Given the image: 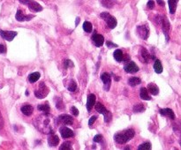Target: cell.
<instances>
[{
  "label": "cell",
  "instance_id": "5",
  "mask_svg": "<svg viewBox=\"0 0 181 150\" xmlns=\"http://www.w3.org/2000/svg\"><path fill=\"white\" fill-rule=\"evenodd\" d=\"M137 34L139 37H141L143 40H147L149 36V28L146 25L138 26L137 27Z\"/></svg>",
  "mask_w": 181,
  "mask_h": 150
},
{
  "label": "cell",
  "instance_id": "30",
  "mask_svg": "<svg viewBox=\"0 0 181 150\" xmlns=\"http://www.w3.org/2000/svg\"><path fill=\"white\" fill-rule=\"evenodd\" d=\"M132 111L134 112H143L145 111V107L142 104H138L136 105H134L132 108Z\"/></svg>",
  "mask_w": 181,
  "mask_h": 150
},
{
  "label": "cell",
  "instance_id": "36",
  "mask_svg": "<svg viewBox=\"0 0 181 150\" xmlns=\"http://www.w3.org/2000/svg\"><path fill=\"white\" fill-rule=\"evenodd\" d=\"M148 8H149V9H154V7H155V2L153 1V0H149V1L148 2Z\"/></svg>",
  "mask_w": 181,
  "mask_h": 150
},
{
  "label": "cell",
  "instance_id": "4",
  "mask_svg": "<svg viewBox=\"0 0 181 150\" xmlns=\"http://www.w3.org/2000/svg\"><path fill=\"white\" fill-rule=\"evenodd\" d=\"M19 1L26 6H28V8L33 11V12H41L42 10V7L35 1H34V0H19Z\"/></svg>",
  "mask_w": 181,
  "mask_h": 150
},
{
  "label": "cell",
  "instance_id": "37",
  "mask_svg": "<svg viewBox=\"0 0 181 150\" xmlns=\"http://www.w3.org/2000/svg\"><path fill=\"white\" fill-rule=\"evenodd\" d=\"M6 52V48L4 44H0V54H3Z\"/></svg>",
  "mask_w": 181,
  "mask_h": 150
},
{
  "label": "cell",
  "instance_id": "43",
  "mask_svg": "<svg viewBox=\"0 0 181 150\" xmlns=\"http://www.w3.org/2000/svg\"><path fill=\"white\" fill-rule=\"evenodd\" d=\"M156 1H157V3H158L159 6H164V2L163 1V0H156Z\"/></svg>",
  "mask_w": 181,
  "mask_h": 150
},
{
  "label": "cell",
  "instance_id": "38",
  "mask_svg": "<svg viewBox=\"0 0 181 150\" xmlns=\"http://www.w3.org/2000/svg\"><path fill=\"white\" fill-rule=\"evenodd\" d=\"M96 118H97L96 116H93L91 118L89 119V121H88V125H89V126H91V125L95 123V121L96 120Z\"/></svg>",
  "mask_w": 181,
  "mask_h": 150
},
{
  "label": "cell",
  "instance_id": "29",
  "mask_svg": "<svg viewBox=\"0 0 181 150\" xmlns=\"http://www.w3.org/2000/svg\"><path fill=\"white\" fill-rule=\"evenodd\" d=\"M92 24L90 23L89 21H85L84 23H83V29H84V31L85 32H87V33H90L92 31Z\"/></svg>",
  "mask_w": 181,
  "mask_h": 150
},
{
  "label": "cell",
  "instance_id": "39",
  "mask_svg": "<svg viewBox=\"0 0 181 150\" xmlns=\"http://www.w3.org/2000/svg\"><path fill=\"white\" fill-rule=\"evenodd\" d=\"M72 112H73V116H75V117H77V116L79 115V111H78V109H77L76 107H74V106L72 107Z\"/></svg>",
  "mask_w": 181,
  "mask_h": 150
},
{
  "label": "cell",
  "instance_id": "23",
  "mask_svg": "<svg viewBox=\"0 0 181 150\" xmlns=\"http://www.w3.org/2000/svg\"><path fill=\"white\" fill-rule=\"evenodd\" d=\"M168 4H169V8H170V13L171 14H174L176 12V9H177V0H169Z\"/></svg>",
  "mask_w": 181,
  "mask_h": 150
},
{
  "label": "cell",
  "instance_id": "31",
  "mask_svg": "<svg viewBox=\"0 0 181 150\" xmlns=\"http://www.w3.org/2000/svg\"><path fill=\"white\" fill-rule=\"evenodd\" d=\"M138 149L139 150H149V149H151V143L150 142H144L143 144L139 146Z\"/></svg>",
  "mask_w": 181,
  "mask_h": 150
},
{
  "label": "cell",
  "instance_id": "14",
  "mask_svg": "<svg viewBox=\"0 0 181 150\" xmlns=\"http://www.w3.org/2000/svg\"><path fill=\"white\" fill-rule=\"evenodd\" d=\"M92 40H93V42H94V43L96 47H101L104 43V36L101 35H98V34H94V35L92 37Z\"/></svg>",
  "mask_w": 181,
  "mask_h": 150
},
{
  "label": "cell",
  "instance_id": "44",
  "mask_svg": "<svg viewBox=\"0 0 181 150\" xmlns=\"http://www.w3.org/2000/svg\"><path fill=\"white\" fill-rule=\"evenodd\" d=\"M79 22H80V18H77V20H76V25H78Z\"/></svg>",
  "mask_w": 181,
  "mask_h": 150
},
{
  "label": "cell",
  "instance_id": "40",
  "mask_svg": "<svg viewBox=\"0 0 181 150\" xmlns=\"http://www.w3.org/2000/svg\"><path fill=\"white\" fill-rule=\"evenodd\" d=\"M70 65L73 66V64L72 63V61H71V60H65V68H68Z\"/></svg>",
  "mask_w": 181,
  "mask_h": 150
},
{
  "label": "cell",
  "instance_id": "3",
  "mask_svg": "<svg viewBox=\"0 0 181 150\" xmlns=\"http://www.w3.org/2000/svg\"><path fill=\"white\" fill-rule=\"evenodd\" d=\"M95 108H96V111L98 112V113H101L104 116V121L106 123H109L112 118V115L111 113L101 104V103H97L95 104Z\"/></svg>",
  "mask_w": 181,
  "mask_h": 150
},
{
  "label": "cell",
  "instance_id": "10",
  "mask_svg": "<svg viewBox=\"0 0 181 150\" xmlns=\"http://www.w3.org/2000/svg\"><path fill=\"white\" fill-rule=\"evenodd\" d=\"M59 132H60L61 136H62L64 139H67V138H71V137H73V136H74L73 132L71 129H69L68 127H65V126L61 127L60 130H59Z\"/></svg>",
  "mask_w": 181,
  "mask_h": 150
},
{
  "label": "cell",
  "instance_id": "28",
  "mask_svg": "<svg viewBox=\"0 0 181 150\" xmlns=\"http://www.w3.org/2000/svg\"><path fill=\"white\" fill-rule=\"evenodd\" d=\"M154 70L156 73H161L163 72V65L160 62V60L156 59L155 61V64H154Z\"/></svg>",
  "mask_w": 181,
  "mask_h": 150
},
{
  "label": "cell",
  "instance_id": "11",
  "mask_svg": "<svg viewBox=\"0 0 181 150\" xmlns=\"http://www.w3.org/2000/svg\"><path fill=\"white\" fill-rule=\"evenodd\" d=\"M58 120L61 121L63 124L66 125H73V118L70 116V115H67V114H63V115H60L58 117Z\"/></svg>",
  "mask_w": 181,
  "mask_h": 150
},
{
  "label": "cell",
  "instance_id": "42",
  "mask_svg": "<svg viewBox=\"0 0 181 150\" xmlns=\"http://www.w3.org/2000/svg\"><path fill=\"white\" fill-rule=\"evenodd\" d=\"M106 44H107V46H108L109 48H115V47H118L116 44H114V43H112V42H107Z\"/></svg>",
  "mask_w": 181,
  "mask_h": 150
},
{
  "label": "cell",
  "instance_id": "7",
  "mask_svg": "<svg viewBox=\"0 0 181 150\" xmlns=\"http://www.w3.org/2000/svg\"><path fill=\"white\" fill-rule=\"evenodd\" d=\"M0 35L1 37L8 42H11L13 40V38L17 35V32L14 31H3L0 30Z\"/></svg>",
  "mask_w": 181,
  "mask_h": 150
},
{
  "label": "cell",
  "instance_id": "41",
  "mask_svg": "<svg viewBox=\"0 0 181 150\" xmlns=\"http://www.w3.org/2000/svg\"><path fill=\"white\" fill-rule=\"evenodd\" d=\"M4 126V119H3V117L1 115V112H0V129Z\"/></svg>",
  "mask_w": 181,
  "mask_h": 150
},
{
  "label": "cell",
  "instance_id": "12",
  "mask_svg": "<svg viewBox=\"0 0 181 150\" xmlns=\"http://www.w3.org/2000/svg\"><path fill=\"white\" fill-rule=\"evenodd\" d=\"M96 104V95L94 94H90L87 96V109L88 111H91L93 106Z\"/></svg>",
  "mask_w": 181,
  "mask_h": 150
},
{
  "label": "cell",
  "instance_id": "13",
  "mask_svg": "<svg viewBox=\"0 0 181 150\" xmlns=\"http://www.w3.org/2000/svg\"><path fill=\"white\" fill-rule=\"evenodd\" d=\"M15 18L18 21H27V20H30L32 18H34V16L33 15H24L21 10H18Z\"/></svg>",
  "mask_w": 181,
  "mask_h": 150
},
{
  "label": "cell",
  "instance_id": "17",
  "mask_svg": "<svg viewBox=\"0 0 181 150\" xmlns=\"http://www.w3.org/2000/svg\"><path fill=\"white\" fill-rule=\"evenodd\" d=\"M104 20H106L108 27H109L110 28H111V29L115 28V27H116V26H117V24H118V22H117V20H116V19H115L114 17L111 16L110 14H109V15L107 16V18H106V19H105Z\"/></svg>",
  "mask_w": 181,
  "mask_h": 150
},
{
  "label": "cell",
  "instance_id": "9",
  "mask_svg": "<svg viewBox=\"0 0 181 150\" xmlns=\"http://www.w3.org/2000/svg\"><path fill=\"white\" fill-rule=\"evenodd\" d=\"M159 20H160V24L162 25L163 30L164 32V35H166V39L168 41V31L170 29V22L165 17H160Z\"/></svg>",
  "mask_w": 181,
  "mask_h": 150
},
{
  "label": "cell",
  "instance_id": "33",
  "mask_svg": "<svg viewBox=\"0 0 181 150\" xmlns=\"http://www.w3.org/2000/svg\"><path fill=\"white\" fill-rule=\"evenodd\" d=\"M102 4L104 7L107 8H111L113 6V3L111 0H102Z\"/></svg>",
  "mask_w": 181,
  "mask_h": 150
},
{
  "label": "cell",
  "instance_id": "35",
  "mask_svg": "<svg viewBox=\"0 0 181 150\" xmlns=\"http://www.w3.org/2000/svg\"><path fill=\"white\" fill-rule=\"evenodd\" d=\"M103 140V136L101 134H97L94 137V141L95 142H101Z\"/></svg>",
  "mask_w": 181,
  "mask_h": 150
},
{
  "label": "cell",
  "instance_id": "1",
  "mask_svg": "<svg viewBox=\"0 0 181 150\" xmlns=\"http://www.w3.org/2000/svg\"><path fill=\"white\" fill-rule=\"evenodd\" d=\"M38 119L40 120V123L37 121L35 122V126L41 131V132L43 133H54L53 126L51 125V118H49V114H44L43 117H38Z\"/></svg>",
  "mask_w": 181,
  "mask_h": 150
},
{
  "label": "cell",
  "instance_id": "22",
  "mask_svg": "<svg viewBox=\"0 0 181 150\" xmlns=\"http://www.w3.org/2000/svg\"><path fill=\"white\" fill-rule=\"evenodd\" d=\"M148 89L149 91L153 94V95H156L159 93V88L155 84V83H150L148 85Z\"/></svg>",
  "mask_w": 181,
  "mask_h": 150
},
{
  "label": "cell",
  "instance_id": "21",
  "mask_svg": "<svg viewBox=\"0 0 181 150\" xmlns=\"http://www.w3.org/2000/svg\"><path fill=\"white\" fill-rule=\"evenodd\" d=\"M113 57L114 58L116 59V61L118 62H122L123 61V58H124V54H123V51L121 49H116L113 53Z\"/></svg>",
  "mask_w": 181,
  "mask_h": 150
},
{
  "label": "cell",
  "instance_id": "6",
  "mask_svg": "<svg viewBox=\"0 0 181 150\" xmlns=\"http://www.w3.org/2000/svg\"><path fill=\"white\" fill-rule=\"evenodd\" d=\"M39 87H40V88L35 92V96H36L37 98H39V99H42V98H44V97H46V95H47V94H49V92H50L49 89L47 88V87L45 86V84H44L43 82H42Z\"/></svg>",
  "mask_w": 181,
  "mask_h": 150
},
{
  "label": "cell",
  "instance_id": "8",
  "mask_svg": "<svg viewBox=\"0 0 181 150\" xmlns=\"http://www.w3.org/2000/svg\"><path fill=\"white\" fill-rule=\"evenodd\" d=\"M124 69H125V71L126 73H137V72L139 71L138 65L135 64L134 62H132V61L128 62V63L125 65Z\"/></svg>",
  "mask_w": 181,
  "mask_h": 150
},
{
  "label": "cell",
  "instance_id": "16",
  "mask_svg": "<svg viewBox=\"0 0 181 150\" xmlns=\"http://www.w3.org/2000/svg\"><path fill=\"white\" fill-rule=\"evenodd\" d=\"M59 142V139H58V136L54 134V133H51L49 135L48 137V144L50 146H58Z\"/></svg>",
  "mask_w": 181,
  "mask_h": 150
},
{
  "label": "cell",
  "instance_id": "15",
  "mask_svg": "<svg viewBox=\"0 0 181 150\" xmlns=\"http://www.w3.org/2000/svg\"><path fill=\"white\" fill-rule=\"evenodd\" d=\"M141 55L142 57V59H143V62L144 63H149L150 59H155L156 58L154 56H152L151 54H149L148 52V51L144 48H142V51H141Z\"/></svg>",
  "mask_w": 181,
  "mask_h": 150
},
{
  "label": "cell",
  "instance_id": "20",
  "mask_svg": "<svg viewBox=\"0 0 181 150\" xmlns=\"http://www.w3.org/2000/svg\"><path fill=\"white\" fill-rule=\"evenodd\" d=\"M101 80L104 81V83L105 84V85H107V87H106V90H109V87H110V86H111V76L108 74V73H103L102 75H101Z\"/></svg>",
  "mask_w": 181,
  "mask_h": 150
},
{
  "label": "cell",
  "instance_id": "18",
  "mask_svg": "<svg viewBox=\"0 0 181 150\" xmlns=\"http://www.w3.org/2000/svg\"><path fill=\"white\" fill-rule=\"evenodd\" d=\"M159 112L162 116L169 117L170 119H175V114L170 109H163V110H160Z\"/></svg>",
  "mask_w": 181,
  "mask_h": 150
},
{
  "label": "cell",
  "instance_id": "2",
  "mask_svg": "<svg viewBox=\"0 0 181 150\" xmlns=\"http://www.w3.org/2000/svg\"><path fill=\"white\" fill-rule=\"evenodd\" d=\"M135 135L133 129H128L121 132H118L114 135V139L118 144H125L130 139H132Z\"/></svg>",
  "mask_w": 181,
  "mask_h": 150
},
{
  "label": "cell",
  "instance_id": "26",
  "mask_svg": "<svg viewBox=\"0 0 181 150\" xmlns=\"http://www.w3.org/2000/svg\"><path fill=\"white\" fill-rule=\"evenodd\" d=\"M37 109L38 111H42L44 114H49L50 113V111H51V108L49 106V104H47V103L45 104H40L37 106Z\"/></svg>",
  "mask_w": 181,
  "mask_h": 150
},
{
  "label": "cell",
  "instance_id": "34",
  "mask_svg": "<svg viewBox=\"0 0 181 150\" xmlns=\"http://www.w3.org/2000/svg\"><path fill=\"white\" fill-rule=\"evenodd\" d=\"M76 89H77V84L74 80H72L70 82V85L68 86V90L70 92H74Z\"/></svg>",
  "mask_w": 181,
  "mask_h": 150
},
{
  "label": "cell",
  "instance_id": "45",
  "mask_svg": "<svg viewBox=\"0 0 181 150\" xmlns=\"http://www.w3.org/2000/svg\"><path fill=\"white\" fill-rule=\"evenodd\" d=\"M179 143H180V145H181V139H180V141H179Z\"/></svg>",
  "mask_w": 181,
  "mask_h": 150
},
{
  "label": "cell",
  "instance_id": "25",
  "mask_svg": "<svg viewBox=\"0 0 181 150\" xmlns=\"http://www.w3.org/2000/svg\"><path fill=\"white\" fill-rule=\"evenodd\" d=\"M40 77H41L40 73H38V72L33 73H31V74L28 76V81H29L30 83H35V82H36V81L40 79Z\"/></svg>",
  "mask_w": 181,
  "mask_h": 150
},
{
  "label": "cell",
  "instance_id": "24",
  "mask_svg": "<svg viewBox=\"0 0 181 150\" xmlns=\"http://www.w3.org/2000/svg\"><path fill=\"white\" fill-rule=\"evenodd\" d=\"M140 96H141L142 99L145 100V101H148V100H151V97L149 95L148 89L145 88V87L141 88V91H140Z\"/></svg>",
  "mask_w": 181,
  "mask_h": 150
},
{
  "label": "cell",
  "instance_id": "27",
  "mask_svg": "<svg viewBox=\"0 0 181 150\" xmlns=\"http://www.w3.org/2000/svg\"><path fill=\"white\" fill-rule=\"evenodd\" d=\"M142 80L140 78H137V77H132L129 79L128 80V84L131 86V87H135V86H137L139 84H141Z\"/></svg>",
  "mask_w": 181,
  "mask_h": 150
},
{
  "label": "cell",
  "instance_id": "19",
  "mask_svg": "<svg viewBox=\"0 0 181 150\" xmlns=\"http://www.w3.org/2000/svg\"><path fill=\"white\" fill-rule=\"evenodd\" d=\"M33 111H34V108L31 106V105H24V106H22L21 107V112L24 114V115H26V116H30V115H32V113H33Z\"/></svg>",
  "mask_w": 181,
  "mask_h": 150
},
{
  "label": "cell",
  "instance_id": "32",
  "mask_svg": "<svg viewBox=\"0 0 181 150\" xmlns=\"http://www.w3.org/2000/svg\"><path fill=\"white\" fill-rule=\"evenodd\" d=\"M59 149L60 150H70V149H72V143L71 142H69V141H65V142H64L63 144H62V146L59 147Z\"/></svg>",
  "mask_w": 181,
  "mask_h": 150
}]
</instances>
